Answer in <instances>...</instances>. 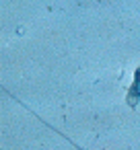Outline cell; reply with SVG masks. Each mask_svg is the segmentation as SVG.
<instances>
[{
    "label": "cell",
    "instance_id": "obj_1",
    "mask_svg": "<svg viewBox=\"0 0 140 150\" xmlns=\"http://www.w3.org/2000/svg\"><path fill=\"white\" fill-rule=\"evenodd\" d=\"M126 103L130 109H136L140 103V66L134 70V80L132 84L126 88Z\"/></svg>",
    "mask_w": 140,
    "mask_h": 150
},
{
    "label": "cell",
    "instance_id": "obj_2",
    "mask_svg": "<svg viewBox=\"0 0 140 150\" xmlns=\"http://www.w3.org/2000/svg\"><path fill=\"white\" fill-rule=\"evenodd\" d=\"M21 105H23V103H21ZM23 107H25V109H29V107H27V105H23ZM29 111H31V109H29ZM31 113H33V115H37V113H35V111H31ZM37 119H39V121H41V123H43V125H48V127H50V129H54V132H56V134H58V136H62V138H64V140H66V142H70V144H72V148H76V150H85V148H82V146H80V144H76V142H72V138H68V136H66V134H62V132H60V129H58V127H54V125H52V123H48V121H45V119H41V117H39V115H37Z\"/></svg>",
    "mask_w": 140,
    "mask_h": 150
}]
</instances>
